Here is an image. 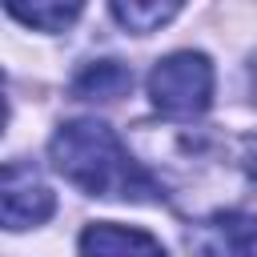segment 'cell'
<instances>
[{
	"label": "cell",
	"mask_w": 257,
	"mask_h": 257,
	"mask_svg": "<svg viewBox=\"0 0 257 257\" xmlns=\"http://www.w3.org/2000/svg\"><path fill=\"white\" fill-rule=\"evenodd\" d=\"M52 169L88 197H116V201H157V181L128 157L120 137L104 120H68L48 141Z\"/></svg>",
	"instance_id": "cell-1"
},
{
	"label": "cell",
	"mask_w": 257,
	"mask_h": 257,
	"mask_svg": "<svg viewBox=\"0 0 257 257\" xmlns=\"http://www.w3.org/2000/svg\"><path fill=\"white\" fill-rule=\"evenodd\" d=\"M149 100L173 120H193L213 104V64L205 52H169L149 72Z\"/></svg>",
	"instance_id": "cell-2"
},
{
	"label": "cell",
	"mask_w": 257,
	"mask_h": 257,
	"mask_svg": "<svg viewBox=\"0 0 257 257\" xmlns=\"http://www.w3.org/2000/svg\"><path fill=\"white\" fill-rule=\"evenodd\" d=\"M0 209H4V225L8 229H28V225H44L56 209L52 189L40 181L36 169L8 161L4 165V181H0Z\"/></svg>",
	"instance_id": "cell-3"
},
{
	"label": "cell",
	"mask_w": 257,
	"mask_h": 257,
	"mask_svg": "<svg viewBox=\"0 0 257 257\" xmlns=\"http://www.w3.org/2000/svg\"><path fill=\"white\" fill-rule=\"evenodd\" d=\"M193 257H257V217L217 213L189 229Z\"/></svg>",
	"instance_id": "cell-4"
},
{
	"label": "cell",
	"mask_w": 257,
	"mask_h": 257,
	"mask_svg": "<svg viewBox=\"0 0 257 257\" xmlns=\"http://www.w3.org/2000/svg\"><path fill=\"white\" fill-rule=\"evenodd\" d=\"M80 257H169L165 245L145 233L116 221H96L80 233Z\"/></svg>",
	"instance_id": "cell-5"
},
{
	"label": "cell",
	"mask_w": 257,
	"mask_h": 257,
	"mask_svg": "<svg viewBox=\"0 0 257 257\" xmlns=\"http://www.w3.org/2000/svg\"><path fill=\"white\" fill-rule=\"evenodd\" d=\"M133 88V72L120 60H92L72 76V92L84 100H116Z\"/></svg>",
	"instance_id": "cell-6"
},
{
	"label": "cell",
	"mask_w": 257,
	"mask_h": 257,
	"mask_svg": "<svg viewBox=\"0 0 257 257\" xmlns=\"http://www.w3.org/2000/svg\"><path fill=\"white\" fill-rule=\"evenodd\" d=\"M185 0H108L112 8V20L133 32V36H149L157 28H165L177 12H181Z\"/></svg>",
	"instance_id": "cell-7"
},
{
	"label": "cell",
	"mask_w": 257,
	"mask_h": 257,
	"mask_svg": "<svg viewBox=\"0 0 257 257\" xmlns=\"http://www.w3.org/2000/svg\"><path fill=\"white\" fill-rule=\"evenodd\" d=\"M4 8H8L20 24H28V28L64 32V28L80 16L84 0H4Z\"/></svg>",
	"instance_id": "cell-8"
},
{
	"label": "cell",
	"mask_w": 257,
	"mask_h": 257,
	"mask_svg": "<svg viewBox=\"0 0 257 257\" xmlns=\"http://www.w3.org/2000/svg\"><path fill=\"white\" fill-rule=\"evenodd\" d=\"M241 165H245V173L257 181V137H245V145H241Z\"/></svg>",
	"instance_id": "cell-9"
},
{
	"label": "cell",
	"mask_w": 257,
	"mask_h": 257,
	"mask_svg": "<svg viewBox=\"0 0 257 257\" xmlns=\"http://www.w3.org/2000/svg\"><path fill=\"white\" fill-rule=\"evenodd\" d=\"M253 100H257V60H253Z\"/></svg>",
	"instance_id": "cell-10"
}]
</instances>
